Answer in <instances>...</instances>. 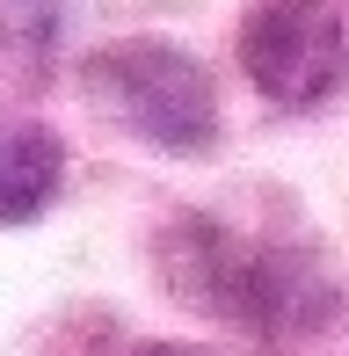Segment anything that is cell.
<instances>
[{"instance_id": "6da1fadb", "label": "cell", "mask_w": 349, "mask_h": 356, "mask_svg": "<svg viewBox=\"0 0 349 356\" xmlns=\"http://www.w3.org/2000/svg\"><path fill=\"white\" fill-rule=\"evenodd\" d=\"M81 88L109 124H124L131 138L161 145V153H211V138H218V102H211L204 66L161 37H131V44L95 51L81 66Z\"/></svg>"}, {"instance_id": "7a4b0ae2", "label": "cell", "mask_w": 349, "mask_h": 356, "mask_svg": "<svg viewBox=\"0 0 349 356\" xmlns=\"http://www.w3.org/2000/svg\"><path fill=\"white\" fill-rule=\"evenodd\" d=\"M241 66L284 109H313L342 80V22L327 0H247Z\"/></svg>"}, {"instance_id": "3957f363", "label": "cell", "mask_w": 349, "mask_h": 356, "mask_svg": "<svg viewBox=\"0 0 349 356\" xmlns=\"http://www.w3.org/2000/svg\"><path fill=\"white\" fill-rule=\"evenodd\" d=\"M58 168H66L58 138L44 131V124H15V131H8V153H0V218H8V225H29L44 204H51Z\"/></svg>"}, {"instance_id": "277c9868", "label": "cell", "mask_w": 349, "mask_h": 356, "mask_svg": "<svg viewBox=\"0 0 349 356\" xmlns=\"http://www.w3.org/2000/svg\"><path fill=\"white\" fill-rule=\"evenodd\" d=\"M138 356H204V349H189V342H153V349H138Z\"/></svg>"}]
</instances>
